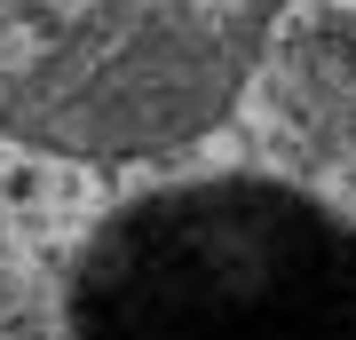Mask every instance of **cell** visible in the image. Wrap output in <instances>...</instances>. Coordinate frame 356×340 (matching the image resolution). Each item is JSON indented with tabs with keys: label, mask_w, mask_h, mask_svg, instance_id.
I'll use <instances>...</instances> for the list:
<instances>
[{
	"label": "cell",
	"mask_w": 356,
	"mask_h": 340,
	"mask_svg": "<svg viewBox=\"0 0 356 340\" xmlns=\"http://www.w3.org/2000/svg\"><path fill=\"white\" fill-rule=\"evenodd\" d=\"M277 0H0V127L143 151L206 127Z\"/></svg>",
	"instance_id": "obj_2"
},
{
	"label": "cell",
	"mask_w": 356,
	"mask_h": 340,
	"mask_svg": "<svg viewBox=\"0 0 356 340\" xmlns=\"http://www.w3.org/2000/svg\"><path fill=\"white\" fill-rule=\"evenodd\" d=\"M72 340H356V229L269 175L166 182L88 238Z\"/></svg>",
	"instance_id": "obj_1"
}]
</instances>
